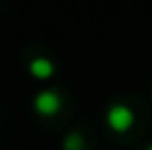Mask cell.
<instances>
[{"label": "cell", "instance_id": "obj_1", "mask_svg": "<svg viewBox=\"0 0 152 150\" xmlns=\"http://www.w3.org/2000/svg\"><path fill=\"white\" fill-rule=\"evenodd\" d=\"M107 121L115 132H126L134 124V115L126 105H113L107 113Z\"/></svg>", "mask_w": 152, "mask_h": 150}, {"label": "cell", "instance_id": "obj_2", "mask_svg": "<svg viewBox=\"0 0 152 150\" xmlns=\"http://www.w3.org/2000/svg\"><path fill=\"white\" fill-rule=\"evenodd\" d=\"M60 107H62V99L53 91H43L35 97V109L41 115H53V113H58Z\"/></svg>", "mask_w": 152, "mask_h": 150}, {"label": "cell", "instance_id": "obj_3", "mask_svg": "<svg viewBox=\"0 0 152 150\" xmlns=\"http://www.w3.org/2000/svg\"><path fill=\"white\" fill-rule=\"evenodd\" d=\"M29 70H31V74L37 76V78H48V76L53 74V64H51L50 60H45V58H35L31 62Z\"/></svg>", "mask_w": 152, "mask_h": 150}, {"label": "cell", "instance_id": "obj_4", "mask_svg": "<svg viewBox=\"0 0 152 150\" xmlns=\"http://www.w3.org/2000/svg\"><path fill=\"white\" fill-rule=\"evenodd\" d=\"M84 148V140L80 134H70L66 140H64V150H82Z\"/></svg>", "mask_w": 152, "mask_h": 150}, {"label": "cell", "instance_id": "obj_5", "mask_svg": "<svg viewBox=\"0 0 152 150\" xmlns=\"http://www.w3.org/2000/svg\"><path fill=\"white\" fill-rule=\"evenodd\" d=\"M148 150H152V146H150V148H148Z\"/></svg>", "mask_w": 152, "mask_h": 150}]
</instances>
